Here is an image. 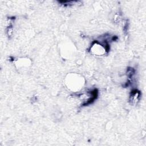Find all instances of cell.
<instances>
[{"label":"cell","mask_w":146,"mask_h":146,"mask_svg":"<svg viewBox=\"0 0 146 146\" xmlns=\"http://www.w3.org/2000/svg\"><path fill=\"white\" fill-rule=\"evenodd\" d=\"M90 50L93 55L101 56L105 54L109 50V46L107 43L103 44L96 40L91 46Z\"/></svg>","instance_id":"cell-1"},{"label":"cell","mask_w":146,"mask_h":146,"mask_svg":"<svg viewBox=\"0 0 146 146\" xmlns=\"http://www.w3.org/2000/svg\"><path fill=\"white\" fill-rule=\"evenodd\" d=\"M141 93L137 90H133L131 91L129 98V102L132 105H136L140 100Z\"/></svg>","instance_id":"cell-2"},{"label":"cell","mask_w":146,"mask_h":146,"mask_svg":"<svg viewBox=\"0 0 146 146\" xmlns=\"http://www.w3.org/2000/svg\"><path fill=\"white\" fill-rule=\"evenodd\" d=\"M13 33V28L12 26H9L7 29V34L9 36H10L12 35Z\"/></svg>","instance_id":"cell-3"}]
</instances>
